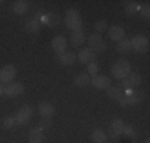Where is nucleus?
Instances as JSON below:
<instances>
[{
  "instance_id": "2eb2a0df",
  "label": "nucleus",
  "mask_w": 150,
  "mask_h": 143,
  "mask_svg": "<svg viewBox=\"0 0 150 143\" xmlns=\"http://www.w3.org/2000/svg\"><path fill=\"white\" fill-rule=\"evenodd\" d=\"M38 113L43 118H51L54 114V107H53L51 102H42L38 105Z\"/></svg>"
},
{
  "instance_id": "a878e982",
  "label": "nucleus",
  "mask_w": 150,
  "mask_h": 143,
  "mask_svg": "<svg viewBox=\"0 0 150 143\" xmlns=\"http://www.w3.org/2000/svg\"><path fill=\"white\" fill-rule=\"evenodd\" d=\"M107 95L110 99H115V100H120V97L123 95L120 88H107Z\"/></svg>"
},
{
  "instance_id": "4be33fe9",
  "label": "nucleus",
  "mask_w": 150,
  "mask_h": 143,
  "mask_svg": "<svg viewBox=\"0 0 150 143\" xmlns=\"http://www.w3.org/2000/svg\"><path fill=\"white\" fill-rule=\"evenodd\" d=\"M123 6L128 14H134L139 10V2H136V0H126V2H123Z\"/></svg>"
},
{
  "instance_id": "423d86ee",
  "label": "nucleus",
  "mask_w": 150,
  "mask_h": 143,
  "mask_svg": "<svg viewBox=\"0 0 150 143\" xmlns=\"http://www.w3.org/2000/svg\"><path fill=\"white\" fill-rule=\"evenodd\" d=\"M144 99V95L141 94V92H131V94H123L120 97V103L123 107H131V105H137L141 100Z\"/></svg>"
},
{
  "instance_id": "f8f14e48",
  "label": "nucleus",
  "mask_w": 150,
  "mask_h": 143,
  "mask_svg": "<svg viewBox=\"0 0 150 143\" xmlns=\"http://www.w3.org/2000/svg\"><path fill=\"white\" fill-rule=\"evenodd\" d=\"M125 129V123L121 119H115L112 124H110V137L112 138H118L121 134H123Z\"/></svg>"
},
{
  "instance_id": "7c9ffc66",
  "label": "nucleus",
  "mask_w": 150,
  "mask_h": 143,
  "mask_svg": "<svg viewBox=\"0 0 150 143\" xmlns=\"http://www.w3.org/2000/svg\"><path fill=\"white\" fill-rule=\"evenodd\" d=\"M38 127H40L42 130H45V129L51 127V118H43V119H42V123L38 124Z\"/></svg>"
},
{
  "instance_id": "c85d7f7f",
  "label": "nucleus",
  "mask_w": 150,
  "mask_h": 143,
  "mask_svg": "<svg viewBox=\"0 0 150 143\" xmlns=\"http://www.w3.org/2000/svg\"><path fill=\"white\" fill-rule=\"evenodd\" d=\"M137 11H141V16H142V18L149 19V16H150V5H149V3L139 5V10H137Z\"/></svg>"
},
{
  "instance_id": "39448f33",
  "label": "nucleus",
  "mask_w": 150,
  "mask_h": 143,
  "mask_svg": "<svg viewBox=\"0 0 150 143\" xmlns=\"http://www.w3.org/2000/svg\"><path fill=\"white\" fill-rule=\"evenodd\" d=\"M24 92V86L18 81H11V83H6V86L3 88V94L6 97H18Z\"/></svg>"
},
{
  "instance_id": "0eeeda50",
  "label": "nucleus",
  "mask_w": 150,
  "mask_h": 143,
  "mask_svg": "<svg viewBox=\"0 0 150 143\" xmlns=\"http://www.w3.org/2000/svg\"><path fill=\"white\" fill-rule=\"evenodd\" d=\"M32 108L29 105H24V107H21L19 110H18V113L15 114V118H16V123L18 124H27L30 121V118H32Z\"/></svg>"
},
{
  "instance_id": "aec40b11",
  "label": "nucleus",
  "mask_w": 150,
  "mask_h": 143,
  "mask_svg": "<svg viewBox=\"0 0 150 143\" xmlns=\"http://www.w3.org/2000/svg\"><path fill=\"white\" fill-rule=\"evenodd\" d=\"M24 29H26V32H29V34H38V32H40V22L35 21V19H29L24 24Z\"/></svg>"
},
{
  "instance_id": "cd10ccee",
  "label": "nucleus",
  "mask_w": 150,
  "mask_h": 143,
  "mask_svg": "<svg viewBox=\"0 0 150 143\" xmlns=\"http://www.w3.org/2000/svg\"><path fill=\"white\" fill-rule=\"evenodd\" d=\"M16 118L15 116H6L5 119H3V127H6V129H13L16 126Z\"/></svg>"
},
{
  "instance_id": "1a4fd4ad",
  "label": "nucleus",
  "mask_w": 150,
  "mask_h": 143,
  "mask_svg": "<svg viewBox=\"0 0 150 143\" xmlns=\"http://www.w3.org/2000/svg\"><path fill=\"white\" fill-rule=\"evenodd\" d=\"M51 48H53V51L58 53V54L66 53V48H67L66 37H62V35H56V37L51 40Z\"/></svg>"
},
{
  "instance_id": "2f4dec72",
  "label": "nucleus",
  "mask_w": 150,
  "mask_h": 143,
  "mask_svg": "<svg viewBox=\"0 0 150 143\" xmlns=\"http://www.w3.org/2000/svg\"><path fill=\"white\" fill-rule=\"evenodd\" d=\"M123 134L129 135L131 138H136V132L133 130V127H131V126H125V129H123Z\"/></svg>"
},
{
  "instance_id": "ddd939ff",
  "label": "nucleus",
  "mask_w": 150,
  "mask_h": 143,
  "mask_svg": "<svg viewBox=\"0 0 150 143\" xmlns=\"http://www.w3.org/2000/svg\"><path fill=\"white\" fill-rule=\"evenodd\" d=\"M77 57H78V60H80L81 64H90V62H94L96 53H93L90 48H86V49H81V51L77 54Z\"/></svg>"
},
{
  "instance_id": "c756f323",
  "label": "nucleus",
  "mask_w": 150,
  "mask_h": 143,
  "mask_svg": "<svg viewBox=\"0 0 150 143\" xmlns=\"http://www.w3.org/2000/svg\"><path fill=\"white\" fill-rule=\"evenodd\" d=\"M98 69H99V67H98V64H96V62H90V64H88V72H86V73L90 75V76H98Z\"/></svg>"
},
{
  "instance_id": "4468645a",
  "label": "nucleus",
  "mask_w": 150,
  "mask_h": 143,
  "mask_svg": "<svg viewBox=\"0 0 150 143\" xmlns=\"http://www.w3.org/2000/svg\"><path fill=\"white\" fill-rule=\"evenodd\" d=\"M90 83L96 89H107V88H110V78L109 76H93V80Z\"/></svg>"
},
{
  "instance_id": "72a5a7b5",
  "label": "nucleus",
  "mask_w": 150,
  "mask_h": 143,
  "mask_svg": "<svg viewBox=\"0 0 150 143\" xmlns=\"http://www.w3.org/2000/svg\"><path fill=\"white\" fill-rule=\"evenodd\" d=\"M144 143H150V142H149V140H145V142H144Z\"/></svg>"
},
{
  "instance_id": "dca6fc26",
  "label": "nucleus",
  "mask_w": 150,
  "mask_h": 143,
  "mask_svg": "<svg viewBox=\"0 0 150 143\" xmlns=\"http://www.w3.org/2000/svg\"><path fill=\"white\" fill-rule=\"evenodd\" d=\"M85 32L81 30V29H78V30H74L72 32V35H70V43H72V46H81L83 45V41H85Z\"/></svg>"
},
{
  "instance_id": "f257e3e1",
  "label": "nucleus",
  "mask_w": 150,
  "mask_h": 143,
  "mask_svg": "<svg viewBox=\"0 0 150 143\" xmlns=\"http://www.w3.org/2000/svg\"><path fill=\"white\" fill-rule=\"evenodd\" d=\"M131 73V64L128 62L126 59H120L113 64L112 67V75L117 78V80H125L128 75Z\"/></svg>"
},
{
  "instance_id": "f03ea898",
  "label": "nucleus",
  "mask_w": 150,
  "mask_h": 143,
  "mask_svg": "<svg viewBox=\"0 0 150 143\" xmlns=\"http://www.w3.org/2000/svg\"><path fill=\"white\" fill-rule=\"evenodd\" d=\"M64 22H66V26L69 29H72V32L81 29V18L75 8H69L66 11V19H64Z\"/></svg>"
},
{
  "instance_id": "6e6552de",
  "label": "nucleus",
  "mask_w": 150,
  "mask_h": 143,
  "mask_svg": "<svg viewBox=\"0 0 150 143\" xmlns=\"http://www.w3.org/2000/svg\"><path fill=\"white\" fill-rule=\"evenodd\" d=\"M16 76V67L15 65H5L0 69V81L2 83H11Z\"/></svg>"
},
{
  "instance_id": "6ab92c4d",
  "label": "nucleus",
  "mask_w": 150,
  "mask_h": 143,
  "mask_svg": "<svg viewBox=\"0 0 150 143\" xmlns=\"http://www.w3.org/2000/svg\"><path fill=\"white\" fill-rule=\"evenodd\" d=\"M90 81H91V78H90V75L85 72V73H78L77 76H75V80H74V83L78 86V88H85V86H88L90 84Z\"/></svg>"
},
{
  "instance_id": "b1692460",
  "label": "nucleus",
  "mask_w": 150,
  "mask_h": 143,
  "mask_svg": "<svg viewBox=\"0 0 150 143\" xmlns=\"http://www.w3.org/2000/svg\"><path fill=\"white\" fill-rule=\"evenodd\" d=\"M26 11H27V2L26 0H18V2H15V5H13V13L24 14Z\"/></svg>"
},
{
  "instance_id": "9b49d317",
  "label": "nucleus",
  "mask_w": 150,
  "mask_h": 143,
  "mask_svg": "<svg viewBox=\"0 0 150 143\" xmlns=\"http://www.w3.org/2000/svg\"><path fill=\"white\" fill-rule=\"evenodd\" d=\"M109 30V38L113 41H120L125 38V29L121 26H112L110 29H107Z\"/></svg>"
},
{
  "instance_id": "5701e85b",
  "label": "nucleus",
  "mask_w": 150,
  "mask_h": 143,
  "mask_svg": "<svg viewBox=\"0 0 150 143\" xmlns=\"http://www.w3.org/2000/svg\"><path fill=\"white\" fill-rule=\"evenodd\" d=\"M91 138H93V143H105L107 142V135L104 134V130H101V129H94Z\"/></svg>"
},
{
  "instance_id": "a211bd4d",
  "label": "nucleus",
  "mask_w": 150,
  "mask_h": 143,
  "mask_svg": "<svg viewBox=\"0 0 150 143\" xmlns=\"http://www.w3.org/2000/svg\"><path fill=\"white\" fill-rule=\"evenodd\" d=\"M42 21H43L46 26H58L59 24V14L58 13H46V14H43Z\"/></svg>"
},
{
  "instance_id": "20e7f679",
  "label": "nucleus",
  "mask_w": 150,
  "mask_h": 143,
  "mask_svg": "<svg viewBox=\"0 0 150 143\" xmlns=\"http://www.w3.org/2000/svg\"><path fill=\"white\" fill-rule=\"evenodd\" d=\"M131 48L137 53H147L149 51V38L145 35H136L131 40Z\"/></svg>"
},
{
  "instance_id": "7ed1b4c3",
  "label": "nucleus",
  "mask_w": 150,
  "mask_h": 143,
  "mask_svg": "<svg viewBox=\"0 0 150 143\" xmlns=\"http://www.w3.org/2000/svg\"><path fill=\"white\" fill-rule=\"evenodd\" d=\"M88 45H90L88 48L93 53H102L105 49V41L101 34H91L90 38H88Z\"/></svg>"
},
{
  "instance_id": "473e14b6",
  "label": "nucleus",
  "mask_w": 150,
  "mask_h": 143,
  "mask_svg": "<svg viewBox=\"0 0 150 143\" xmlns=\"http://www.w3.org/2000/svg\"><path fill=\"white\" fill-rule=\"evenodd\" d=\"M0 95H3V86H2V83H0Z\"/></svg>"
},
{
  "instance_id": "412c9836",
  "label": "nucleus",
  "mask_w": 150,
  "mask_h": 143,
  "mask_svg": "<svg viewBox=\"0 0 150 143\" xmlns=\"http://www.w3.org/2000/svg\"><path fill=\"white\" fill-rule=\"evenodd\" d=\"M75 60H77V56L74 53H62V54H59V62L62 65H72Z\"/></svg>"
},
{
  "instance_id": "393cba45",
  "label": "nucleus",
  "mask_w": 150,
  "mask_h": 143,
  "mask_svg": "<svg viewBox=\"0 0 150 143\" xmlns=\"http://www.w3.org/2000/svg\"><path fill=\"white\" fill-rule=\"evenodd\" d=\"M131 49V40L129 38H123V40L118 41V45H117V51L118 53H128Z\"/></svg>"
},
{
  "instance_id": "f3484780",
  "label": "nucleus",
  "mask_w": 150,
  "mask_h": 143,
  "mask_svg": "<svg viewBox=\"0 0 150 143\" xmlns=\"http://www.w3.org/2000/svg\"><path fill=\"white\" fill-rule=\"evenodd\" d=\"M43 140H45V135L40 127H34L29 132V143H42Z\"/></svg>"
},
{
  "instance_id": "bb28decb",
  "label": "nucleus",
  "mask_w": 150,
  "mask_h": 143,
  "mask_svg": "<svg viewBox=\"0 0 150 143\" xmlns=\"http://www.w3.org/2000/svg\"><path fill=\"white\" fill-rule=\"evenodd\" d=\"M94 29H96V34H101V32L107 30V29H109V26H107V21L105 19L98 21V22L94 24Z\"/></svg>"
},
{
  "instance_id": "9d476101",
  "label": "nucleus",
  "mask_w": 150,
  "mask_h": 143,
  "mask_svg": "<svg viewBox=\"0 0 150 143\" xmlns=\"http://www.w3.org/2000/svg\"><path fill=\"white\" fill-rule=\"evenodd\" d=\"M141 81H142L141 75H137V73H129V75L126 76V80H121V86H125L126 89H133V88H136V86L141 84Z\"/></svg>"
}]
</instances>
